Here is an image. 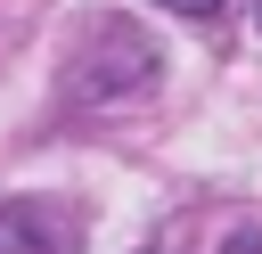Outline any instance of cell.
I'll return each mask as SVG.
<instances>
[{
    "label": "cell",
    "instance_id": "obj_1",
    "mask_svg": "<svg viewBox=\"0 0 262 254\" xmlns=\"http://www.w3.org/2000/svg\"><path fill=\"white\" fill-rule=\"evenodd\" d=\"M156 82V41L139 33V25H123V16H106L90 41H82V57L66 66V98L74 107H123V98H139Z\"/></svg>",
    "mask_w": 262,
    "mask_h": 254
},
{
    "label": "cell",
    "instance_id": "obj_2",
    "mask_svg": "<svg viewBox=\"0 0 262 254\" xmlns=\"http://www.w3.org/2000/svg\"><path fill=\"white\" fill-rule=\"evenodd\" d=\"M0 254H82V213L49 197H8L0 205Z\"/></svg>",
    "mask_w": 262,
    "mask_h": 254
},
{
    "label": "cell",
    "instance_id": "obj_3",
    "mask_svg": "<svg viewBox=\"0 0 262 254\" xmlns=\"http://www.w3.org/2000/svg\"><path fill=\"white\" fill-rule=\"evenodd\" d=\"M156 8H172V16H213L221 0H156Z\"/></svg>",
    "mask_w": 262,
    "mask_h": 254
},
{
    "label": "cell",
    "instance_id": "obj_4",
    "mask_svg": "<svg viewBox=\"0 0 262 254\" xmlns=\"http://www.w3.org/2000/svg\"><path fill=\"white\" fill-rule=\"evenodd\" d=\"M229 254H262V238H254V229H237V246H229Z\"/></svg>",
    "mask_w": 262,
    "mask_h": 254
},
{
    "label": "cell",
    "instance_id": "obj_5",
    "mask_svg": "<svg viewBox=\"0 0 262 254\" xmlns=\"http://www.w3.org/2000/svg\"><path fill=\"white\" fill-rule=\"evenodd\" d=\"M254 16H262V8H254Z\"/></svg>",
    "mask_w": 262,
    "mask_h": 254
}]
</instances>
